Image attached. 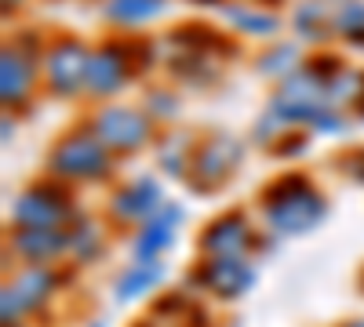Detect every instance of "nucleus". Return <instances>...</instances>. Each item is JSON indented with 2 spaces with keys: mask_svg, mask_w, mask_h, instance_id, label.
Segmentation results:
<instances>
[{
  "mask_svg": "<svg viewBox=\"0 0 364 327\" xmlns=\"http://www.w3.org/2000/svg\"><path fill=\"white\" fill-rule=\"evenodd\" d=\"M197 4H219V0H197Z\"/></svg>",
  "mask_w": 364,
  "mask_h": 327,
  "instance_id": "30",
  "label": "nucleus"
},
{
  "mask_svg": "<svg viewBox=\"0 0 364 327\" xmlns=\"http://www.w3.org/2000/svg\"><path fill=\"white\" fill-rule=\"evenodd\" d=\"M11 4H22V0H4V8H11Z\"/></svg>",
  "mask_w": 364,
  "mask_h": 327,
  "instance_id": "29",
  "label": "nucleus"
},
{
  "mask_svg": "<svg viewBox=\"0 0 364 327\" xmlns=\"http://www.w3.org/2000/svg\"><path fill=\"white\" fill-rule=\"evenodd\" d=\"M113 171V153L95 138L87 124L77 131H66L48 153V178L63 186H84V182H102Z\"/></svg>",
  "mask_w": 364,
  "mask_h": 327,
  "instance_id": "2",
  "label": "nucleus"
},
{
  "mask_svg": "<svg viewBox=\"0 0 364 327\" xmlns=\"http://www.w3.org/2000/svg\"><path fill=\"white\" fill-rule=\"evenodd\" d=\"M197 248L200 258H245L255 248V229L245 218V211H226L208 222Z\"/></svg>",
  "mask_w": 364,
  "mask_h": 327,
  "instance_id": "11",
  "label": "nucleus"
},
{
  "mask_svg": "<svg viewBox=\"0 0 364 327\" xmlns=\"http://www.w3.org/2000/svg\"><path fill=\"white\" fill-rule=\"evenodd\" d=\"M58 284H63V277L55 273V265H22L15 277H8L4 294H0L4 327H18L29 313H41L58 291Z\"/></svg>",
  "mask_w": 364,
  "mask_h": 327,
  "instance_id": "4",
  "label": "nucleus"
},
{
  "mask_svg": "<svg viewBox=\"0 0 364 327\" xmlns=\"http://www.w3.org/2000/svg\"><path fill=\"white\" fill-rule=\"evenodd\" d=\"M66 236H70V258H77V262H95L102 251H106V240H102V229H99V222H91V218H77L70 229H66Z\"/></svg>",
  "mask_w": 364,
  "mask_h": 327,
  "instance_id": "18",
  "label": "nucleus"
},
{
  "mask_svg": "<svg viewBox=\"0 0 364 327\" xmlns=\"http://www.w3.org/2000/svg\"><path fill=\"white\" fill-rule=\"evenodd\" d=\"M299 70H302V55H299L295 44H277V48H269V51L259 55V73L273 77L277 84L288 80V77L299 73Z\"/></svg>",
  "mask_w": 364,
  "mask_h": 327,
  "instance_id": "20",
  "label": "nucleus"
},
{
  "mask_svg": "<svg viewBox=\"0 0 364 327\" xmlns=\"http://www.w3.org/2000/svg\"><path fill=\"white\" fill-rule=\"evenodd\" d=\"M142 109H146L149 116H154V121H171V116L178 113V95H175V92H168V87H149Z\"/></svg>",
  "mask_w": 364,
  "mask_h": 327,
  "instance_id": "22",
  "label": "nucleus"
},
{
  "mask_svg": "<svg viewBox=\"0 0 364 327\" xmlns=\"http://www.w3.org/2000/svg\"><path fill=\"white\" fill-rule=\"evenodd\" d=\"M240 157H245V142L233 135H211L208 142H200L193 150V164H190V186L197 193H208L223 186L226 178L237 171Z\"/></svg>",
  "mask_w": 364,
  "mask_h": 327,
  "instance_id": "7",
  "label": "nucleus"
},
{
  "mask_svg": "<svg viewBox=\"0 0 364 327\" xmlns=\"http://www.w3.org/2000/svg\"><path fill=\"white\" fill-rule=\"evenodd\" d=\"M135 327H175V323H164V320H142V323H135Z\"/></svg>",
  "mask_w": 364,
  "mask_h": 327,
  "instance_id": "25",
  "label": "nucleus"
},
{
  "mask_svg": "<svg viewBox=\"0 0 364 327\" xmlns=\"http://www.w3.org/2000/svg\"><path fill=\"white\" fill-rule=\"evenodd\" d=\"M223 15L230 18V26H237L240 33H248V37H273L281 29V18L266 11V8H255L248 4V0H240V4H226Z\"/></svg>",
  "mask_w": 364,
  "mask_h": 327,
  "instance_id": "15",
  "label": "nucleus"
},
{
  "mask_svg": "<svg viewBox=\"0 0 364 327\" xmlns=\"http://www.w3.org/2000/svg\"><path fill=\"white\" fill-rule=\"evenodd\" d=\"M310 131H321V135H339V131H346V121H343V113L339 109H324L321 116H317V124L310 128Z\"/></svg>",
  "mask_w": 364,
  "mask_h": 327,
  "instance_id": "23",
  "label": "nucleus"
},
{
  "mask_svg": "<svg viewBox=\"0 0 364 327\" xmlns=\"http://www.w3.org/2000/svg\"><path fill=\"white\" fill-rule=\"evenodd\" d=\"M357 113H360V116H364V95H360V99H357Z\"/></svg>",
  "mask_w": 364,
  "mask_h": 327,
  "instance_id": "28",
  "label": "nucleus"
},
{
  "mask_svg": "<svg viewBox=\"0 0 364 327\" xmlns=\"http://www.w3.org/2000/svg\"><path fill=\"white\" fill-rule=\"evenodd\" d=\"M80 218L77 204L63 182H37L15 196L11 226L15 229H70Z\"/></svg>",
  "mask_w": 364,
  "mask_h": 327,
  "instance_id": "3",
  "label": "nucleus"
},
{
  "mask_svg": "<svg viewBox=\"0 0 364 327\" xmlns=\"http://www.w3.org/2000/svg\"><path fill=\"white\" fill-rule=\"evenodd\" d=\"M44 62V55H33L18 44L4 48V58H0V99H4V109H22L29 106L37 92V70Z\"/></svg>",
  "mask_w": 364,
  "mask_h": 327,
  "instance_id": "10",
  "label": "nucleus"
},
{
  "mask_svg": "<svg viewBox=\"0 0 364 327\" xmlns=\"http://www.w3.org/2000/svg\"><path fill=\"white\" fill-rule=\"evenodd\" d=\"M178 222H182L178 204H164L154 218L142 222V229H135V236H132V262L135 265H157L161 255L175 244Z\"/></svg>",
  "mask_w": 364,
  "mask_h": 327,
  "instance_id": "13",
  "label": "nucleus"
},
{
  "mask_svg": "<svg viewBox=\"0 0 364 327\" xmlns=\"http://www.w3.org/2000/svg\"><path fill=\"white\" fill-rule=\"evenodd\" d=\"M164 8H168V0H106L102 15L120 29H135V26H142L149 18L164 15Z\"/></svg>",
  "mask_w": 364,
  "mask_h": 327,
  "instance_id": "16",
  "label": "nucleus"
},
{
  "mask_svg": "<svg viewBox=\"0 0 364 327\" xmlns=\"http://www.w3.org/2000/svg\"><path fill=\"white\" fill-rule=\"evenodd\" d=\"M339 167L353 178V182H364V150H353V153L339 157Z\"/></svg>",
  "mask_w": 364,
  "mask_h": 327,
  "instance_id": "24",
  "label": "nucleus"
},
{
  "mask_svg": "<svg viewBox=\"0 0 364 327\" xmlns=\"http://www.w3.org/2000/svg\"><path fill=\"white\" fill-rule=\"evenodd\" d=\"M8 251L22 265H55L70 251L66 229H11Z\"/></svg>",
  "mask_w": 364,
  "mask_h": 327,
  "instance_id": "14",
  "label": "nucleus"
},
{
  "mask_svg": "<svg viewBox=\"0 0 364 327\" xmlns=\"http://www.w3.org/2000/svg\"><path fill=\"white\" fill-rule=\"evenodd\" d=\"M164 204H168V200H164L161 182H157V178H149V174H142V178H135V182H124V186L109 196L106 215H109L117 226H142V222L154 218Z\"/></svg>",
  "mask_w": 364,
  "mask_h": 327,
  "instance_id": "9",
  "label": "nucleus"
},
{
  "mask_svg": "<svg viewBox=\"0 0 364 327\" xmlns=\"http://www.w3.org/2000/svg\"><path fill=\"white\" fill-rule=\"evenodd\" d=\"M343 327H364V316H357V320H346Z\"/></svg>",
  "mask_w": 364,
  "mask_h": 327,
  "instance_id": "27",
  "label": "nucleus"
},
{
  "mask_svg": "<svg viewBox=\"0 0 364 327\" xmlns=\"http://www.w3.org/2000/svg\"><path fill=\"white\" fill-rule=\"evenodd\" d=\"M331 33H339L346 40L364 33V0H346L331 11Z\"/></svg>",
  "mask_w": 364,
  "mask_h": 327,
  "instance_id": "21",
  "label": "nucleus"
},
{
  "mask_svg": "<svg viewBox=\"0 0 364 327\" xmlns=\"http://www.w3.org/2000/svg\"><path fill=\"white\" fill-rule=\"evenodd\" d=\"M157 164H161V171H168L171 178L186 174L190 164H193V142H190V135H168V138L161 142V150H157Z\"/></svg>",
  "mask_w": 364,
  "mask_h": 327,
  "instance_id": "19",
  "label": "nucleus"
},
{
  "mask_svg": "<svg viewBox=\"0 0 364 327\" xmlns=\"http://www.w3.org/2000/svg\"><path fill=\"white\" fill-rule=\"evenodd\" d=\"M132 77H135L132 44L106 40L102 48L91 51V62H87V87H84V92H87L91 99H113V95L124 92Z\"/></svg>",
  "mask_w": 364,
  "mask_h": 327,
  "instance_id": "8",
  "label": "nucleus"
},
{
  "mask_svg": "<svg viewBox=\"0 0 364 327\" xmlns=\"http://www.w3.org/2000/svg\"><path fill=\"white\" fill-rule=\"evenodd\" d=\"M87 62L91 51L77 37H55L44 51V87L55 99H77L87 87Z\"/></svg>",
  "mask_w": 364,
  "mask_h": 327,
  "instance_id": "6",
  "label": "nucleus"
},
{
  "mask_svg": "<svg viewBox=\"0 0 364 327\" xmlns=\"http://www.w3.org/2000/svg\"><path fill=\"white\" fill-rule=\"evenodd\" d=\"M87 128L95 131V138L113 157H128V153H139L154 138V116L132 106H102L91 113Z\"/></svg>",
  "mask_w": 364,
  "mask_h": 327,
  "instance_id": "5",
  "label": "nucleus"
},
{
  "mask_svg": "<svg viewBox=\"0 0 364 327\" xmlns=\"http://www.w3.org/2000/svg\"><path fill=\"white\" fill-rule=\"evenodd\" d=\"M164 280V265L157 262V265H128L124 273L117 277V284H113V294H117V302H135V299H142V294H149L157 284Z\"/></svg>",
  "mask_w": 364,
  "mask_h": 327,
  "instance_id": "17",
  "label": "nucleus"
},
{
  "mask_svg": "<svg viewBox=\"0 0 364 327\" xmlns=\"http://www.w3.org/2000/svg\"><path fill=\"white\" fill-rule=\"evenodd\" d=\"M4 142H11V113H4Z\"/></svg>",
  "mask_w": 364,
  "mask_h": 327,
  "instance_id": "26",
  "label": "nucleus"
},
{
  "mask_svg": "<svg viewBox=\"0 0 364 327\" xmlns=\"http://www.w3.org/2000/svg\"><path fill=\"white\" fill-rule=\"evenodd\" d=\"M328 215V200L314 189L306 174H281L277 182L262 189V218L266 233L277 236H302L314 233Z\"/></svg>",
  "mask_w": 364,
  "mask_h": 327,
  "instance_id": "1",
  "label": "nucleus"
},
{
  "mask_svg": "<svg viewBox=\"0 0 364 327\" xmlns=\"http://www.w3.org/2000/svg\"><path fill=\"white\" fill-rule=\"evenodd\" d=\"M193 287H204L215 299H240L255 284V270L245 258H200V265L190 277Z\"/></svg>",
  "mask_w": 364,
  "mask_h": 327,
  "instance_id": "12",
  "label": "nucleus"
}]
</instances>
